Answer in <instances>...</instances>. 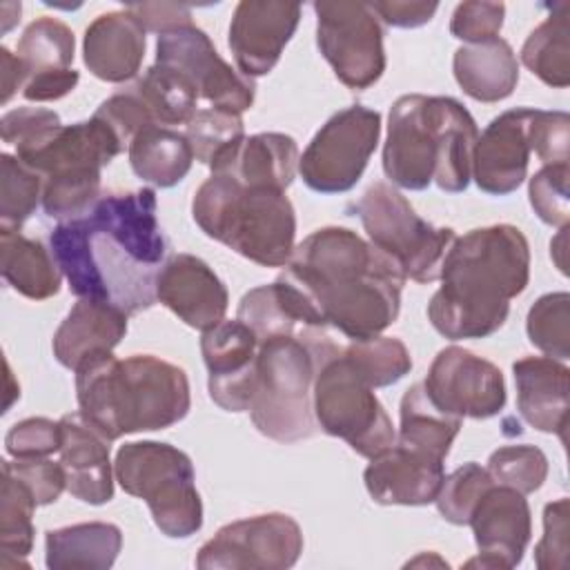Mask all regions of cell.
<instances>
[{
	"label": "cell",
	"mask_w": 570,
	"mask_h": 570,
	"mask_svg": "<svg viewBox=\"0 0 570 570\" xmlns=\"http://www.w3.org/2000/svg\"><path fill=\"white\" fill-rule=\"evenodd\" d=\"M236 318L256 334L258 343L272 336L298 334L305 327L325 330V321L309 298L283 276L249 289L238 303Z\"/></svg>",
	"instance_id": "26"
},
{
	"label": "cell",
	"mask_w": 570,
	"mask_h": 570,
	"mask_svg": "<svg viewBox=\"0 0 570 570\" xmlns=\"http://www.w3.org/2000/svg\"><path fill=\"white\" fill-rule=\"evenodd\" d=\"M78 80H80V73L73 67L62 69V71L38 73V76H31L27 80V85L22 87V96L31 102L60 100L78 85Z\"/></svg>",
	"instance_id": "54"
},
{
	"label": "cell",
	"mask_w": 570,
	"mask_h": 570,
	"mask_svg": "<svg viewBox=\"0 0 570 570\" xmlns=\"http://www.w3.org/2000/svg\"><path fill=\"white\" fill-rule=\"evenodd\" d=\"M343 354L374 390L399 383L412 370L410 350L401 338L394 336L352 341L343 347Z\"/></svg>",
	"instance_id": "40"
},
{
	"label": "cell",
	"mask_w": 570,
	"mask_h": 570,
	"mask_svg": "<svg viewBox=\"0 0 570 570\" xmlns=\"http://www.w3.org/2000/svg\"><path fill=\"white\" fill-rule=\"evenodd\" d=\"M370 243L390 256L416 283L439 281L443 258L456 234L452 227H434L421 218L410 200L387 183L370 185L352 203Z\"/></svg>",
	"instance_id": "10"
},
{
	"label": "cell",
	"mask_w": 570,
	"mask_h": 570,
	"mask_svg": "<svg viewBox=\"0 0 570 570\" xmlns=\"http://www.w3.org/2000/svg\"><path fill=\"white\" fill-rule=\"evenodd\" d=\"M488 472L494 483L530 494L548 476V456L537 445H503L490 454Z\"/></svg>",
	"instance_id": "42"
},
{
	"label": "cell",
	"mask_w": 570,
	"mask_h": 570,
	"mask_svg": "<svg viewBox=\"0 0 570 570\" xmlns=\"http://www.w3.org/2000/svg\"><path fill=\"white\" fill-rule=\"evenodd\" d=\"M114 474L127 494L147 503L165 537L187 539L203 528L194 463L176 445L160 441L125 443L116 452Z\"/></svg>",
	"instance_id": "9"
},
{
	"label": "cell",
	"mask_w": 570,
	"mask_h": 570,
	"mask_svg": "<svg viewBox=\"0 0 570 570\" xmlns=\"http://www.w3.org/2000/svg\"><path fill=\"white\" fill-rule=\"evenodd\" d=\"M570 167L568 163L543 165L528 185V198L534 214L552 227H566L570 220V194H568Z\"/></svg>",
	"instance_id": "44"
},
{
	"label": "cell",
	"mask_w": 570,
	"mask_h": 570,
	"mask_svg": "<svg viewBox=\"0 0 570 570\" xmlns=\"http://www.w3.org/2000/svg\"><path fill=\"white\" fill-rule=\"evenodd\" d=\"M156 298L194 330H209L225 318L229 294L216 272L198 256L176 254L158 274Z\"/></svg>",
	"instance_id": "21"
},
{
	"label": "cell",
	"mask_w": 570,
	"mask_h": 570,
	"mask_svg": "<svg viewBox=\"0 0 570 570\" xmlns=\"http://www.w3.org/2000/svg\"><path fill=\"white\" fill-rule=\"evenodd\" d=\"M156 125H187L196 114L198 91L191 80L176 69L151 65L131 85Z\"/></svg>",
	"instance_id": "35"
},
{
	"label": "cell",
	"mask_w": 570,
	"mask_h": 570,
	"mask_svg": "<svg viewBox=\"0 0 570 570\" xmlns=\"http://www.w3.org/2000/svg\"><path fill=\"white\" fill-rule=\"evenodd\" d=\"M60 465L67 476V492L82 503L102 505L114 499V463L109 441L96 432L80 412L60 421Z\"/></svg>",
	"instance_id": "23"
},
{
	"label": "cell",
	"mask_w": 570,
	"mask_h": 570,
	"mask_svg": "<svg viewBox=\"0 0 570 570\" xmlns=\"http://www.w3.org/2000/svg\"><path fill=\"white\" fill-rule=\"evenodd\" d=\"M60 423L45 416H29L11 425L4 436V450L13 459L49 456L60 450Z\"/></svg>",
	"instance_id": "49"
},
{
	"label": "cell",
	"mask_w": 570,
	"mask_h": 570,
	"mask_svg": "<svg viewBox=\"0 0 570 570\" xmlns=\"http://www.w3.org/2000/svg\"><path fill=\"white\" fill-rule=\"evenodd\" d=\"M399 414L401 423L396 443L445 461L450 445L461 430L463 419L441 412L430 401L423 383H414L412 387L405 390Z\"/></svg>",
	"instance_id": "33"
},
{
	"label": "cell",
	"mask_w": 570,
	"mask_h": 570,
	"mask_svg": "<svg viewBox=\"0 0 570 570\" xmlns=\"http://www.w3.org/2000/svg\"><path fill=\"white\" fill-rule=\"evenodd\" d=\"M38 508L33 494L2 468V490H0V548L2 559L22 557L31 552L33 546V510ZM27 566V563H24Z\"/></svg>",
	"instance_id": "38"
},
{
	"label": "cell",
	"mask_w": 570,
	"mask_h": 570,
	"mask_svg": "<svg viewBox=\"0 0 570 570\" xmlns=\"http://www.w3.org/2000/svg\"><path fill=\"white\" fill-rule=\"evenodd\" d=\"M185 136L194 149V158L218 174L227 167L240 142L245 140L243 118L236 111L207 107L196 109L189 118Z\"/></svg>",
	"instance_id": "36"
},
{
	"label": "cell",
	"mask_w": 570,
	"mask_h": 570,
	"mask_svg": "<svg viewBox=\"0 0 570 570\" xmlns=\"http://www.w3.org/2000/svg\"><path fill=\"white\" fill-rule=\"evenodd\" d=\"M0 73H2V96L0 102L7 105L11 100V96L27 85V67L22 65V60L11 53L7 47H0Z\"/></svg>",
	"instance_id": "55"
},
{
	"label": "cell",
	"mask_w": 570,
	"mask_h": 570,
	"mask_svg": "<svg viewBox=\"0 0 570 570\" xmlns=\"http://www.w3.org/2000/svg\"><path fill=\"white\" fill-rule=\"evenodd\" d=\"M127 156L138 178L163 189L178 185L194 163V149L187 136L163 125H149L136 134L127 147Z\"/></svg>",
	"instance_id": "32"
},
{
	"label": "cell",
	"mask_w": 570,
	"mask_h": 570,
	"mask_svg": "<svg viewBox=\"0 0 570 570\" xmlns=\"http://www.w3.org/2000/svg\"><path fill=\"white\" fill-rule=\"evenodd\" d=\"M468 525L472 528L479 554L465 568L510 570L521 563L532 534V514L525 494L492 483L474 505Z\"/></svg>",
	"instance_id": "17"
},
{
	"label": "cell",
	"mask_w": 570,
	"mask_h": 570,
	"mask_svg": "<svg viewBox=\"0 0 570 570\" xmlns=\"http://www.w3.org/2000/svg\"><path fill=\"white\" fill-rule=\"evenodd\" d=\"M2 468L9 470L33 494L38 505L53 503L62 490H67V476L60 461L56 463L49 456L2 461Z\"/></svg>",
	"instance_id": "47"
},
{
	"label": "cell",
	"mask_w": 570,
	"mask_h": 570,
	"mask_svg": "<svg viewBox=\"0 0 570 570\" xmlns=\"http://www.w3.org/2000/svg\"><path fill=\"white\" fill-rule=\"evenodd\" d=\"M517 410L528 425L566 441L570 410V370L550 356H523L512 365Z\"/></svg>",
	"instance_id": "24"
},
{
	"label": "cell",
	"mask_w": 570,
	"mask_h": 570,
	"mask_svg": "<svg viewBox=\"0 0 570 570\" xmlns=\"http://www.w3.org/2000/svg\"><path fill=\"white\" fill-rule=\"evenodd\" d=\"M0 272L18 294L31 301H45L60 292L62 272L51 249L20 229H0Z\"/></svg>",
	"instance_id": "31"
},
{
	"label": "cell",
	"mask_w": 570,
	"mask_h": 570,
	"mask_svg": "<svg viewBox=\"0 0 570 570\" xmlns=\"http://www.w3.org/2000/svg\"><path fill=\"white\" fill-rule=\"evenodd\" d=\"M145 45V27L131 11H107L85 29L82 60L98 80L127 82L140 71Z\"/></svg>",
	"instance_id": "25"
},
{
	"label": "cell",
	"mask_w": 570,
	"mask_h": 570,
	"mask_svg": "<svg viewBox=\"0 0 570 570\" xmlns=\"http://www.w3.org/2000/svg\"><path fill=\"white\" fill-rule=\"evenodd\" d=\"M492 483L494 481L488 468H481L474 461L463 463L443 479L434 503L445 521L454 525H465L470 521L474 505Z\"/></svg>",
	"instance_id": "43"
},
{
	"label": "cell",
	"mask_w": 570,
	"mask_h": 570,
	"mask_svg": "<svg viewBox=\"0 0 570 570\" xmlns=\"http://www.w3.org/2000/svg\"><path fill=\"white\" fill-rule=\"evenodd\" d=\"M381 138V114L352 105L336 111L298 158L303 183L318 194L350 191L363 176Z\"/></svg>",
	"instance_id": "12"
},
{
	"label": "cell",
	"mask_w": 570,
	"mask_h": 570,
	"mask_svg": "<svg viewBox=\"0 0 570 570\" xmlns=\"http://www.w3.org/2000/svg\"><path fill=\"white\" fill-rule=\"evenodd\" d=\"M452 71L472 100H505L519 82V62L508 40L501 36L476 45H463L454 51Z\"/></svg>",
	"instance_id": "28"
},
{
	"label": "cell",
	"mask_w": 570,
	"mask_h": 570,
	"mask_svg": "<svg viewBox=\"0 0 570 570\" xmlns=\"http://www.w3.org/2000/svg\"><path fill=\"white\" fill-rule=\"evenodd\" d=\"M503 18H505L503 2L468 0L456 4L450 20V33L468 45L492 40L499 36L503 27Z\"/></svg>",
	"instance_id": "50"
},
{
	"label": "cell",
	"mask_w": 570,
	"mask_h": 570,
	"mask_svg": "<svg viewBox=\"0 0 570 570\" xmlns=\"http://www.w3.org/2000/svg\"><path fill=\"white\" fill-rule=\"evenodd\" d=\"M321 314L352 341L374 338L401 309L403 269L347 227H321L298 243L281 272Z\"/></svg>",
	"instance_id": "2"
},
{
	"label": "cell",
	"mask_w": 570,
	"mask_h": 570,
	"mask_svg": "<svg viewBox=\"0 0 570 570\" xmlns=\"http://www.w3.org/2000/svg\"><path fill=\"white\" fill-rule=\"evenodd\" d=\"M136 16V20L145 27V31H154L158 36L191 24V11L178 2H131L125 7Z\"/></svg>",
	"instance_id": "52"
},
{
	"label": "cell",
	"mask_w": 570,
	"mask_h": 570,
	"mask_svg": "<svg viewBox=\"0 0 570 570\" xmlns=\"http://www.w3.org/2000/svg\"><path fill=\"white\" fill-rule=\"evenodd\" d=\"M530 116L532 107H517L499 114L479 134L472 156V178L490 196H508L521 187L530 163Z\"/></svg>",
	"instance_id": "20"
},
{
	"label": "cell",
	"mask_w": 570,
	"mask_h": 570,
	"mask_svg": "<svg viewBox=\"0 0 570 570\" xmlns=\"http://www.w3.org/2000/svg\"><path fill=\"white\" fill-rule=\"evenodd\" d=\"M430 401L456 419H490L505 407L501 370L459 345L443 347L423 381Z\"/></svg>",
	"instance_id": "16"
},
{
	"label": "cell",
	"mask_w": 570,
	"mask_h": 570,
	"mask_svg": "<svg viewBox=\"0 0 570 570\" xmlns=\"http://www.w3.org/2000/svg\"><path fill=\"white\" fill-rule=\"evenodd\" d=\"M122 548V532L114 523L89 521L49 530L45 537V563L49 570L111 568Z\"/></svg>",
	"instance_id": "30"
},
{
	"label": "cell",
	"mask_w": 570,
	"mask_h": 570,
	"mask_svg": "<svg viewBox=\"0 0 570 570\" xmlns=\"http://www.w3.org/2000/svg\"><path fill=\"white\" fill-rule=\"evenodd\" d=\"M303 552L301 525L283 512H267L223 525L196 554L200 570H285Z\"/></svg>",
	"instance_id": "14"
},
{
	"label": "cell",
	"mask_w": 570,
	"mask_h": 570,
	"mask_svg": "<svg viewBox=\"0 0 570 570\" xmlns=\"http://www.w3.org/2000/svg\"><path fill=\"white\" fill-rule=\"evenodd\" d=\"M312 407L325 434L343 439L365 459L396 441L394 425L374 387L343 354V347L321 361L312 387Z\"/></svg>",
	"instance_id": "11"
},
{
	"label": "cell",
	"mask_w": 570,
	"mask_h": 570,
	"mask_svg": "<svg viewBox=\"0 0 570 570\" xmlns=\"http://www.w3.org/2000/svg\"><path fill=\"white\" fill-rule=\"evenodd\" d=\"M443 479V459L396 441L372 456L363 472L370 497L381 505H428L436 499Z\"/></svg>",
	"instance_id": "22"
},
{
	"label": "cell",
	"mask_w": 570,
	"mask_h": 570,
	"mask_svg": "<svg viewBox=\"0 0 570 570\" xmlns=\"http://www.w3.org/2000/svg\"><path fill=\"white\" fill-rule=\"evenodd\" d=\"M96 118H100L122 142V147H129V142L136 138V134H140L145 127L156 125L151 114L147 111V107L142 105V100L138 98V94L127 87L114 96H109L94 114Z\"/></svg>",
	"instance_id": "48"
},
{
	"label": "cell",
	"mask_w": 570,
	"mask_h": 570,
	"mask_svg": "<svg viewBox=\"0 0 570 570\" xmlns=\"http://www.w3.org/2000/svg\"><path fill=\"white\" fill-rule=\"evenodd\" d=\"M200 352L209 372L207 390L212 401L227 412L249 410L256 383V334L238 318H223L203 332Z\"/></svg>",
	"instance_id": "19"
},
{
	"label": "cell",
	"mask_w": 570,
	"mask_h": 570,
	"mask_svg": "<svg viewBox=\"0 0 570 570\" xmlns=\"http://www.w3.org/2000/svg\"><path fill=\"white\" fill-rule=\"evenodd\" d=\"M127 334V314L109 303L78 298L58 325L51 347L56 361L76 370L82 358L100 350H114Z\"/></svg>",
	"instance_id": "27"
},
{
	"label": "cell",
	"mask_w": 570,
	"mask_h": 570,
	"mask_svg": "<svg viewBox=\"0 0 570 570\" xmlns=\"http://www.w3.org/2000/svg\"><path fill=\"white\" fill-rule=\"evenodd\" d=\"M45 178L18 156H0V229H20L42 203Z\"/></svg>",
	"instance_id": "39"
},
{
	"label": "cell",
	"mask_w": 570,
	"mask_h": 570,
	"mask_svg": "<svg viewBox=\"0 0 570 570\" xmlns=\"http://www.w3.org/2000/svg\"><path fill=\"white\" fill-rule=\"evenodd\" d=\"M301 4L281 0H243L229 22V49L247 78L269 73L301 22Z\"/></svg>",
	"instance_id": "18"
},
{
	"label": "cell",
	"mask_w": 570,
	"mask_h": 570,
	"mask_svg": "<svg viewBox=\"0 0 570 570\" xmlns=\"http://www.w3.org/2000/svg\"><path fill=\"white\" fill-rule=\"evenodd\" d=\"M570 550V501L566 497L543 508V537L534 548L539 570H563Z\"/></svg>",
	"instance_id": "45"
},
{
	"label": "cell",
	"mask_w": 570,
	"mask_h": 570,
	"mask_svg": "<svg viewBox=\"0 0 570 570\" xmlns=\"http://www.w3.org/2000/svg\"><path fill=\"white\" fill-rule=\"evenodd\" d=\"M298 158V145L292 136L263 131L245 136L227 167L218 174H229L245 185L285 191L296 176Z\"/></svg>",
	"instance_id": "29"
},
{
	"label": "cell",
	"mask_w": 570,
	"mask_h": 570,
	"mask_svg": "<svg viewBox=\"0 0 570 570\" xmlns=\"http://www.w3.org/2000/svg\"><path fill=\"white\" fill-rule=\"evenodd\" d=\"M122 149L118 136L91 116L82 122L60 125L16 156L45 178V214L69 220L82 216L100 198V171Z\"/></svg>",
	"instance_id": "8"
},
{
	"label": "cell",
	"mask_w": 570,
	"mask_h": 570,
	"mask_svg": "<svg viewBox=\"0 0 570 570\" xmlns=\"http://www.w3.org/2000/svg\"><path fill=\"white\" fill-rule=\"evenodd\" d=\"M528 134L530 147L543 165L568 163L570 116L566 111L532 109Z\"/></svg>",
	"instance_id": "46"
},
{
	"label": "cell",
	"mask_w": 570,
	"mask_h": 570,
	"mask_svg": "<svg viewBox=\"0 0 570 570\" xmlns=\"http://www.w3.org/2000/svg\"><path fill=\"white\" fill-rule=\"evenodd\" d=\"M476 138V122L456 98L405 94L390 107L383 171L401 189L423 191L436 183L459 194L472 178Z\"/></svg>",
	"instance_id": "5"
},
{
	"label": "cell",
	"mask_w": 570,
	"mask_h": 570,
	"mask_svg": "<svg viewBox=\"0 0 570 570\" xmlns=\"http://www.w3.org/2000/svg\"><path fill=\"white\" fill-rule=\"evenodd\" d=\"M316 45L350 89L372 87L385 71L383 27L370 2H314Z\"/></svg>",
	"instance_id": "13"
},
{
	"label": "cell",
	"mask_w": 570,
	"mask_h": 570,
	"mask_svg": "<svg viewBox=\"0 0 570 570\" xmlns=\"http://www.w3.org/2000/svg\"><path fill=\"white\" fill-rule=\"evenodd\" d=\"M439 281L428 303L432 327L450 341L485 338L503 327L510 301L528 287V238L508 223L470 229L454 238Z\"/></svg>",
	"instance_id": "3"
},
{
	"label": "cell",
	"mask_w": 570,
	"mask_h": 570,
	"mask_svg": "<svg viewBox=\"0 0 570 570\" xmlns=\"http://www.w3.org/2000/svg\"><path fill=\"white\" fill-rule=\"evenodd\" d=\"M336 350L338 345L321 327H305L298 334L258 343L249 414L261 434L278 443H294L314 434V376L321 361Z\"/></svg>",
	"instance_id": "7"
},
{
	"label": "cell",
	"mask_w": 570,
	"mask_h": 570,
	"mask_svg": "<svg viewBox=\"0 0 570 570\" xmlns=\"http://www.w3.org/2000/svg\"><path fill=\"white\" fill-rule=\"evenodd\" d=\"M73 51H76L73 31L62 20L42 16L22 31L16 56L22 60L31 78L47 71L71 69Z\"/></svg>",
	"instance_id": "37"
},
{
	"label": "cell",
	"mask_w": 570,
	"mask_h": 570,
	"mask_svg": "<svg viewBox=\"0 0 570 570\" xmlns=\"http://www.w3.org/2000/svg\"><path fill=\"white\" fill-rule=\"evenodd\" d=\"M73 372L78 412L107 441L171 428L191 405L185 370L154 354L120 361L111 350H100Z\"/></svg>",
	"instance_id": "4"
},
{
	"label": "cell",
	"mask_w": 570,
	"mask_h": 570,
	"mask_svg": "<svg viewBox=\"0 0 570 570\" xmlns=\"http://www.w3.org/2000/svg\"><path fill=\"white\" fill-rule=\"evenodd\" d=\"M191 216L209 238L256 265L283 267L294 252L296 214L281 189L212 174L194 194Z\"/></svg>",
	"instance_id": "6"
},
{
	"label": "cell",
	"mask_w": 570,
	"mask_h": 570,
	"mask_svg": "<svg viewBox=\"0 0 570 570\" xmlns=\"http://www.w3.org/2000/svg\"><path fill=\"white\" fill-rule=\"evenodd\" d=\"M60 116L45 107H18L7 111L0 118V136L7 145H13L16 151L27 149L58 129Z\"/></svg>",
	"instance_id": "51"
},
{
	"label": "cell",
	"mask_w": 570,
	"mask_h": 570,
	"mask_svg": "<svg viewBox=\"0 0 570 570\" xmlns=\"http://www.w3.org/2000/svg\"><path fill=\"white\" fill-rule=\"evenodd\" d=\"M151 187L102 194L82 216L60 220L49 249L78 298L109 303L127 316L149 309L169 240Z\"/></svg>",
	"instance_id": "1"
},
{
	"label": "cell",
	"mask_w": 570,
	"mask_h": 570,
	"mask_svg": "<svg viewBox=\"0 0 570 570\" xmlns=\"http://www.w3.org/2000/svg\"><path fill=\"white\" fill-rule=\"evenodd\" d=\"M519 56L548 87L566 89L570 85V2L552 7V13L530 31Z\"/></svg>",
	"instance_id": "34"
},
{
	"label": "cell",
	"mask_w": 570,
	"mask_h": 570,
	"mask_svg": "<svg viewBox=\"0 0 570 570\" xmlns=\"http://www.w3.org/2000/svg\"><path fill=\"white\" fill-rule=\"evenodd\" d=\"M156 65L187 76L198 98H205L212 107L243 114L254 105V80L225 62L209 36L194 22L158 36Z\"/></svg>",
	"instance_id": "15"
},
{
	"label": "cell",
	"mask_w": 570,
	"mask_h": 570,
	"mask_svg": "<svg viewBox=\"0 0 570 570\" xmlns=\"http://www.w3.org/2000/svg\"><path fill=\"white\" fill-rule=\"evenodd\" d=\"M525 332L537 350L566 363L570 356V294L550 292L539 296L528 312Z\"/></svg>",
	"instance_id": "41"
},
{
	"label": "cell",
	"mask_w": 570,
	"mask_h": 570,
	"mask_svg": "<svg viewBox=\"0 0 570 570\" xmlns=\"http://www.w3.org/2000/svg\"><path fill=\"white\" fill-rule=\"evenodd\" d=\"M372 9L379 16V20H383L390 27L414 29V27L428 24L434 18V13L439 9V2L390 0V2H374Z\"/></svg>",
	"instance_id": "53"
},
{
	"label": "cell",
	"mask_w": 570,
	"mask_h": 570,
	"mask_svg": "<svg viewBox=\"0 0 570 570\" xmlns=\"http://www.w3.org/2000/svg\"><path fill=\"white\" fill-rule=\"evenodd\" d=\"M566 232H568V225L559 227V236L550 243V254L554 256V263L563 274H566Z\"/></svg>",
	"instance_id": "56"
}]
</instances>
